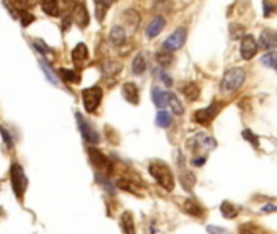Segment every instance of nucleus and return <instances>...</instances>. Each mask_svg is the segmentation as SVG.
Returning a JSON list of instances; mask_svg holds the SVG:
<instances>
[{
	"mask_svg": "<svg viewBox=\"0 0 277 234\" xmlns=\"http://www.w3.org/2000/svg\"><path fill=\"white\" fill-rule=\"evenodd\" d=\"M149 172L150 176L157 181L158 186H162L166 192H171L174 189V176H173V171L171 167L163 163V161H152L149 164Z\"/></svg>",
	"mask_w": 277,
	"mask_h": 234,
	"instance_id": "obj_1",
	"label": "nucleus"
},
{
	"mask_svg": "<svg viewBox=\"0 0 277 234\" xmlns=\"http://www.w3.org/2000/svg\"><path fill=\"white\" fill-rule=\"evenodd\" d=\"M246 72L242 67H233L223 73L222 82H220V91L225 94H232L238 91L242 85L245 83Z\"/></svg>",
	"mask_w": 277,
	"mask_h": 234,
	"instance_id": "obj_2",
	"label": "nucleus"
},
{
	"mask_svg": "<svg viewBox=\"0 0 277 234\" xmlns=\"http://www.w3.org/2000/svg\"><path fill=\"white\" fill-rule=\"evenodd\" d=\"M82 99H83V107L86 112H95L100 106L101 99H103V90L100 86H91L82 91Z\"/></svg>",
	"mask_w": 277,
	"mask_h": 234,
	"instance_id": "obj_3",
	"label": "nucleus"
},
{
	"mask_svg": "<svg viewBox=\"0 0 277 234\" xmlns=\"http://www.w3.org/2000/svg\"><path fill=\"white\" fill-rule=\"evenodd\" d=\"M10 179H12V187H13V192H15L17 197H21L26 189V176L23 167H21L18 163H13L12 164V169H10Z\"/></svg>",
	"mask_w": 277,
	"mask_h": 234,
	"instance_id": "obj_4",
	"label": "nucleus"
},
{
	"mask_svg": "<svg viewBox=\"0 0 277 234\" xmlns=\"http://www.w3.org/2000/svg\"><path fill=\"white\" fill-rule=\"evenodd\" d=\"M75 117H77V126H78V129H80V134H82V137H83V140L88 143V145H97L98 142H100V135H98V132L93 129V126L85 119V117L80 114V112H77L75 114Z\"/></svg>",
	"mask_w": 277,
	"mask_h": 234,
	"instance_id": "obj_5",
	"label": "nucleus"
},
{
	"mask_svg": "<svg viewBox=\"0 0 277 234\" xmlns=\"http://www.w3.org/2000/svg\"><path fill=\"white\" fill-rule=\"evenodd\" d=\"M184 41H186V29L184 28H178L165 39L163 42V49L170 50V52H174L184 46Z\"/></svg>",
	"mask_w": 277,
	"mask_h": 234,
	"instance_id": "obj_6",
	"label": "nucleus"
},
{
	"mask_svg": "<svg viewBox=\"0 0 277 234\" xmlns=\"http://www.w3.org/2000/svg\"><path fill=\"white\" fill-rule=\"evenodd\" d=\"M88 155H90L91 164L97 167L98 171H101V172H109V171H111V161L108 159V156L105 155V153H101L100 150L90 146Z\"/></svg>",
	"mask_w": 277,
	"mask_h": 234,
	"instance_id": "obj_7",
	"label": "nucleus"
},
{
	"mask_svg": "<svg viewBox=\"0 0 277 234\" xmlns=\"http://www.w3.org/2000/svg\"><path fill=\"white\" fill-rule=\"evenodd\" d=\"M258 41L253 38L251 34H245L242 38V47H240V52L245 61H251V58L258 54Z\"/></svg>",
	"mask_w": 277,
	"mask_h": 234,
	"instance_id": "obj_8",
	"label": "nucleus"
},
{
	"mask_svg": "<svg viewBox=\"0 0 277 234\" xmlns=\"http://www.w3.org/2000/svg\"><path fill=\"white\" fill-rule=\"evenodd\" d=\"M218 112V102H212L210 106L204 107V109H199V111L194 112V122L198 124H202V126H207V124L214 119Z\"/></svg>",
	"mask_w": 277,
	"mask_h": 234,
	"instance_id": "obj_9",
	"label": "nucleus"
},
{
	"mask_svg": "<svg viewBox=\"0 0 277 234\" xmlns=\"http://www.w3.org/2000/svg\"><path fill=\"white\" fill-rule=\"evenodd\" d=\"M258 46L262 50H274L277 47V31H274V29H262L259 34Z\"/></svg>",
	"mask_w": 277,
	"mask_h": 234,
	"instance_id": "obj_10",
	"label": "nucleus"
},
{
	"mask_svg": "<svg viewBox=\"0 0 277 234\" xmlns=\"http://www.w3.org/2000/svg\"><path fill=\"white\" fill-rule=\"evenodd\" d=\"M165 26H166V20L162 17V15H157V17L152 18L150 23L145 26V36L150 39L157 38V36L165 29Z\"/></svg>",
	"mask_w": 277,
	"mask_h": 234,
	"instance_id": "obj_11",
	"label": "nucleus"
},
{
	"mask_svg": "<svg viewBox=\"0 0 277 234\" xmlns=\"http://www.w3.org/2000/svg\"><path fill=\"white\" fill-rule=\"evenodd\" d=\"M72 21H75V23L80 26V28H85L86 25L90 23V17H88V10H86V7L83 4H77L74 7V10H72Z\"/></svg>",
	"mask_w": 277,
	"mask_h": 234,
	"instance_id": "obj_12",
	"label": "nucleus"
},
{
	"mask_svg": "<svg viewBox=\"0 0 277 234\" xmlns=\"http://www.w3.org/2000/svg\"><path fill=\"white\" fill-rule=\"evenodd\" d=\"M122 96L130 104H138V88L132 82H126L122 85Z\"/></svg>",
	"mask_w": 277,
	"mask_h": 234,
	"instance_id": "obj_13",
	"label": "nucleus"
},
{
	"mask_svg": "<svg viewBox=\"0 0 277 234\" xmlns=\"http://www.w3.org/2000/svg\"><path fill=\"white\" fill-rule=\"evenodd\" d=\"M109 42L113 44L114 47H119L126 42V29L121 25H116L111 28V33H109Z\"/></svg>",
	"mask_w": 277,
	"mask_h": 234,
	"instance_id": "obj_14",
	"label": "nucleus"
},
{
	"mask_svg": "<svg viewBox=\"0 0 277 234\" xmlns=\"http://www.w3.org/2000/svg\"><path fill=\"white\" fill-rule=\"evenodd\" d=\"M86 58H88V47L83 42L77 44L74 50H72V61H74L75 65H82L86 62Z\"/></svg>",
	"mask_w": 277,
	"mask_h": 234,
	"instance_id": "obj_15",
	"label": "nucleus"
},
{
	"mask_svg": "<svg viewBox=\"0 0 277 234\" xmlns=\"http://www.w3.org/2000/svg\"><path fill=\"white\" fill-rule=\"evenodd\" d=\"M152 99H154L157 107H166L170 101V91H163L162 88H154L152 90Z\"/></svg>",
	"mask_w": 277,
	"mask_h": 234,
	"instance_id": "obj_16",
	"label": "nucleus"
},
{
	"mask_svg": "<svg viewBox=\"0 0 277 234\" xmlns=\"http://www.w3.org/2000/svg\"><path fill=\"white\" fill-rule=\"evenodd\" d=\"M181 93H183L189 101H196L201 94V88L198 86V83L188 82V83H184L183 86H181Z\"/></svg>",
	"mask_w": 277,
	"mask_h": 234,
	"instance_id": "obj_17",
	"label": "nucleus"
},
{
	"mask_svg": "<svg viewBox=\"0 0 277 234\" xmlns=\"http://www.w3.org/2000/svg\"><path fill=\"white\" fill-rule=\"evenodd\" d=\"M42 12L49 17H59V0H39Z\"/></svg>",
	"mask_w": 277,
	"mask_h": 234,
	"instance_id": "obj_18",
	"label": "nucleus"
},
{
	"mask_svg": "<svg viewBox=\"0 0 277 234\" xmlns=\"http://www.w3.org/2000/svg\"><path fill=\"white\" fill-rule=\"evenodd\" d=\"M121 228L124 234H135V226H134V216L130 211H124L121 215Z\"/></svg>",
	"mask_w": 277,
	"mask_h": 234,
	"instance_id": "obj_19",
	"label": "nucleus"
},
{
	"mask_svg": "<svg viewBox=\"0 0 277 234\" xmlns=\"http://www.w3.org/2000/svg\"><path fill=\"white\" fill-rule=\"evenodd\" d=\"M183 211H186L188 215L191 216H196V218H202L204 216V208L198 202L194 200H186L184 205H183Z\"/></svg>",
	"mask_w": 277,
	"mask_h": 234,
	"instance_id": "obj_20",
	"label": "nucleus"
},
{
	"mask_svg": "<svg viewBox=\"0 0 277 234\" xmlns=\"http://www.w3.org/2000/svg\"><path fill=\"white\" fill-rule=\"evenodd\" d=\"M113 0H95V13H97V20L103 21L105 13L108 12V9L111 7Z\"/></svg>",
	"mask_w": 277,
	"mask_h": 234,
	"instance_id": "obj_21",
	"label": "nucleus"
},
{
	"mask_svg": "<svg viewBox=\"0 0 277 234\" xmlns=\"http://www.w3.org/2000/svg\"><path fill=\"white\" fill-rule=\"evenodd\" d=\"M145 69H147V61H145L142 52H138L132 61V73H135V75H142Z\"/></svg>",
	"mask_w": 277,
	"mask_h": 234,
	"instance_id": "obj_22",
	"label": "nucleus"
},
{
	"mask_svg": "<svg viewBox=\"0 0 277 234\" xmlns=\"http://www.w3.org/2000/svg\"><path fill=\"white\" fill-rule=\"evenodd\" d=\"M155 58H157L158 65H162V67H168V65H171L173 61H174L173 52H170V50H166V49H163V50H160V52H157V54H155Z\"/></svg>",
	"mask_w": 277,
	"mask_h": 234,
	"instance_id": "obj_23",
	"label": "nucleus"
},
{
	"mask_svg": "<svg viewBox=\"0 0 277 234\" xmlns=\"http://www.w3.org/2000/svg\"><path fill=\"white\" fill-rule=\"evenodd\" d=\"M39 67H41L42 72H44L46 78L49 80L51 83H53V85H59V80H57L56 73L53 72V69H51V65L44 61V58H39Z\"/></svg>",
	"mask_w": 277,
	"mask_h": 234,
	"instance_id": "obj_24",
	"label": "nucleus"
},
{
	"mask_svg": "<svg viewBox=\"0 0 277 234\" xmlns=\"http://www.w3.org/2000/svg\"><path fill=\"white\" fill-rule=\"evenodd\" d=\"M61 78L67 83H78L80 82V73L75 70H69V69H61Z\"/></svg>",
	"mask_w": 277,
	"mask_h": 234,
	"instance_id": "obj_25",
	"label": "nucleus"
},
{
	"mask_svg": "<svg viewBox=\"0 0 277 234\" xmlns=\"http://www.w3.org/2000/svg\"><path fill=\"white\" fill-rule=\"evenodd\" d=\"M168 106L171 107V111L176 114V115H181L184 114V106L181 104V101L178 99V96L174 93H170V101H168Z\"/></svg>",
	"mask_w": 277,
	"mask_h": 234,
	"instance_id": "obj_26",
	"label": "nucleus"
},
{
	"mask_svg": "<svg viewBox=\"0 0 277 234\" xmlns=\"http://www.w3.org/2000/svg\"><path fill=\"white\" fill-rule=\"evenodd\" d=\"M220 211L227 219H233L238 215V208L235 207V205H232L230 202H223L222 207H220Z\"/></svg>",
	"mask_w": 277,
	"mask_h": 234,
	"instance_id": "obj_27",
	"label": "nucleus"
},
{
	"mask_svg": "<svg viewBox=\"0 0 277 234\" xmlns=\"http://www.w3.org/2000/svg\"><path fill=\"white\" fill-rule=\"evenodd\" d=\"M194 182H196V178H194V174L191 171H183L181 172V184H183L184 189L188 190H191L194 187Z\"/></svg>",
	"mask_w": 277,
	"mask_h": 234,
	"instance_id": "obj_28",
	"label": "nucleus"
},
{
	"mask_svg": "<svg viewBox=\"0 0 277 234\" xmlns=\"http://www.w3.org/2000/svg\"><path fill=\"white\" fill-rule=\"evenodd\" d=\"M262 12L264 17L269 18L277 12V0H262Z\"/></svg>",
	"mask_w": 277,
	"mask_h": 234,
	"instance_id": "obj_29",
	"label": "nucleus"
},
{
	"mask_svg": "<svg viewBox=\"0 0 277 234\" xmlns=\"http://www.w3.org/2000/svg\"><path fill=\"white\" fill-rule=\"evenodd\" d=\"M155 124L158 127H168L171 124V115L166 112V111H158L157 112V119H155Z\"/></svg>",
	"mask_w": 277,
	"mask_h": 234,
	"instance_id": "obj_30",
	"label": "nucleus"
},
{
	"mask_svg": "<svg viewBox=\"0 0 277 234\" xmlns=\"http://www.w3.org/2000/svg\"><path fill=\"white\" fill-rule=\"evenodd\" d=\"M18 18H20V21H21V26L23 28H28L30 26L33 21H34V15H31V13H28V10H20L18 9Z\"/></svg>",
	"mask_w": 277,
	"mask_h": 234,
	"instance_id": "obj_31",
	"label": "nucleus"
},
{
	"mask_svg": "<svg viewBox=\"0 0 277 234\" xmlns=\"http://www.w3.org/2000/svg\"><path fill=\"white\" fill-rule=\"evenodd\" d=\"M261 62L264 64V65H267V67L277 70V52H269L266 55H262Z\"/></svg>",
	"mask_w": 277,
	"mask_h": 234,
	"instance_id": "obj_32",
	"label": "nucleus"
},
{
	"mask_svg": "<svg viewBox=\"0 0 277 234\" xmlns=\"http://www.w3.org/2000/svg\"><path fill=\"white\" fill-rule=\"evenodd\" d=\"M240 234H264V231H262L261 228H258V226L246 223V224L240 226Z\"/></svg>",
	"mask_w": 277,
	"mask_h": 234,
	"instance_id": "obj_33",
	"label": "nucleus"
},
{
	"mask_svg": "<svg viewBox=\"0 0 277 234\" xmlns=\"http://www.w3.org/2000/svg\"><path fill=\"white\" fill-rule=\"evenodd\" d=\"M10 2L20 10H30L36 5V0H10Z\"/></svg>",
	"mask_w": 277,
	"mask_h": 234,
	"instance_id": "obj_34",
	"label": "nucleus"
},
{
	"mask_svg": "<svg viewBox=\"0 0 277 234\" xmlns=\"http://www.w3.org/2000/svg\"><path fill=\"white\" fill-rule=\"evenodd\" d=\"M33 47L38 50L39 54H42V55H46V54H51L53 52V49H51L49 46H46L44 42H42L41 39H34L33 41Z\"/></svg>",
	"mask_w": 277,
	"mask_h": 234,
	"instance_id": "obj_35",
	"label": "nucleus"
},
{
	"mask_svg": "<svg viewBox=\"0 0 277 234\" xmlns=\"http://www.w3.org/2000/svg\"><path fill=\"white\" fill-rule=\"evenodd\" d=\"M230 36L232 39H240L243 38L245 33H243V26L242 25H230Z\"/></svg>",
	"mask_w": 277,
	"mask_h": 234,
	"instance_id": "obj_36",
	"label": "nucleus"
},
{
	"mask_svg": "<svg viewBox=\"0 0 277 234\" xmlns=\"http://www.w3.org/2000/svg\"><path fill=\"white\" fill-rule=\"evenodd\" d=\"M0 134H2V137H4V142L7 145V148H13V140H12V135L9 134V130L0 126Z\"/></svg>",
	"mask_w": 277,
	"mask_h": 234,
	"instance_id": "obj_37",
	"label": "nucleus"
},
{
	"mask_svg": "<svg viewBox=\"0 0 277 234\" xmlns=\"http://www.w3.org/2000/svg\"><path fill=\"white\" fill-rule=\"evenodd\" d=\"M243 137L246 138V140H251V142H253V145L256 146V148L259 146V138H258L256 135H254L251 130H245V132H243Z\"/></svg>",
	"mask_w": 277,
	"mask_h": 234,
	"instance_id": "obj_38",
	"label": "nucleus"
},
{
	"mask_svg": "<svg viewBox=\"0 0 277 234\" xmlns=\"http://www.w3.org/2000/svg\"><path fill=\"white\" fill-rule=\"evenodd\" d=\"M158 75H160V78H162V82H163L166 86H171V85H173V78H171L166 72L160 70V72H158Z\"/></svg>",
	"mask_w": 277,
	"mask_h": 234,
	"instance_id": "obj_39",
	"label": "nucleus"
},
{
	"mask_svg": "<svg viewBox=\"0 0 277 234\" xmlns=\"http://www.w3.org/2000/svg\"><path fill=\"white\" fill-rule=\"evenodd\" d=\"M272 211H277V205L267 203V205H264V207L261 208V213H272Z\"/></svg>",
	"mask_w": 277,
	"mask_h": 234,
	"instance_id": "obj_40",
	"label": "nucleus"
},
{
	"mask_svg": "<svg viewBox=\"0 0 277 234\" xmlns=\"http://www.w3.org/2000/svg\"><path fill=\"white\" fill-rule=\"evenodd\" d=\"M207 231H209L210 234H227V231L222 229V228H217V226H209Z\"/></svg>",
	"mask_w": 277,
	"mask_h": 234,
	"instance_id": "obj_41",
	"label": "nucleus"
},
{
	"mask_svg": "<svg viewBox=\"0 0 277 234\" xmlns=\"http://www.w3.org/2000/svg\"><path fill=\"white\" fill-rule=\"evenodd\" d=\"M204 163H206V158H199V159L196 158V159L193 161V164H194V166H202Z\"/></svg>",
	"mask_w": 277,
	"mask_h": 234,
	"instance_id": "obj_42",
	"label": "nucleus"
}]
</instances>
